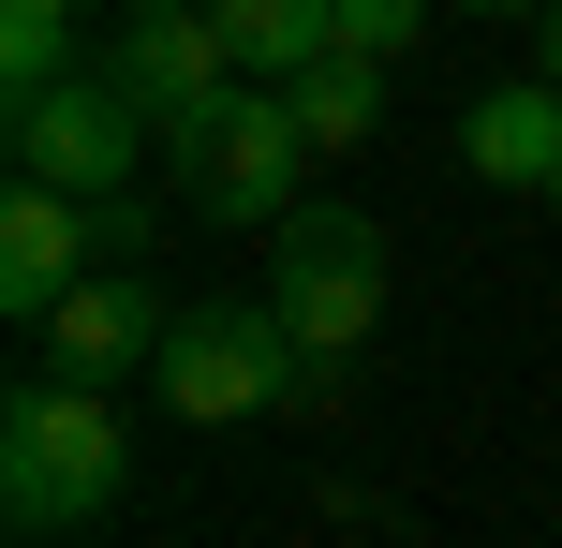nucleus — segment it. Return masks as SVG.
<instances>
[{
	"mask_svg": "<svg viewBox=\"0 0 562 548\" xmlns=\"http://www.w3.org/2000/svg\"><path fill=\"white\" fill-rule=\"evenodd\" d=\"M548 208H562V178H548Z\"/></svg>",
	"mask_w": 562,
	"mask_h": 548,
	"instance_id": "f3484780",
	"label": "nucleus"
},
{
	"mask_svg": "<svg viewBox=\"0 0 562 548\" xmlns=\"http://www.w3.org/2000/svg\"><path fill=\"white\" fill-rule=\"evenodd\" d=\"M459 15H548V0H459Z\"/></svg>",
	"mask_w": 562,
	"mask_h": 548,
	"instance_id": "2eb2a0df",
	"label": "nucleus"
},
{
	"mask_svg": "<svg viewBox=\"0 0 562 548\" xmlns=\"http://www.w3.org/2000/svg\"><path fill=\"white\" fill-rule=\"evenodd\" d=\"M415 30H429V0H340V45L356 59H415Z\"/></svg>",
	"mask_w": 562,
	"mask_h": 548,
	"instance_id": "f8f14e48",
	"label": "nucleus"
},
{
	"mask_svg": "<svg viewBox=\"0 0 562 548\" xmlns=\"http://www.w3.org/2000/svg\"><path fill=\"white\" fill-rule=\"evenodd\" d=\"M134 164H148V104L119 75H45V89H15V178H45V193H134Z\"/></svg>",
	"mask_w": 562,
	"mask_h": 548,
	"instance_id": "39448f33",
	"label": "nucleus"
},
{
	"mask_svg": "<svg viewBox=\"0 0 562 548\" xmlns=\"http://www.w3.org/2000/svg\"><path fill=\"white\" fill-rule=\"evenodd\" d=\"M164 326H178V297L148 282V267H89V282L45 312V371H75V385L164 371Z\"/></svg>",
	"mask_w": 562,
	"mask_h": 548,
	"instance_id": "423d86ee",
	"label": "nucleus"
},
{
	"mask_svg": "<svg viewBox=\"0 0 562 548\" xmlns=\"http://www.w3.org/2000/svg\"><path fill=\"white\" fill-rule=\"evenodd\" d=\"M281 104H296V134H311V148H370V119H385V59L326 45L311 75H281Z\"/></svg>",
	"mask_w": 562,
	"mask_h": 548,
	"instance_id": "9b49d317",
	"label": "nucleus"
},
{
	"mask_svg": "<svg viewBox=\"0 0 562 548\" xmlns=\"http://www.w3.org/2000/svg\"><path fill=\"white\" fill-rule=\"evenodd\" d=\"M89 237H104V208H89V193H45V178H15V193H0V312H30V326H45L59 297L89 282Z\"/></svg>",
	"mask_w": 562,
	"mask_h": 548,
	"instance_id": "6e6552de",
	"label": "nucleus"
},
{
	"mask_svg": "<svg viewBox=\"0 0 562 548\" xmlns=\"http://www.w3.org/2000/svg\"><path fill=\"white\" fill-rule=\"evenodd\" d=\"M104 75L148 104V134H178V119L207 104V89H237V45H223V15H119V45H104Z\"/></svg>",
	"mask_w": 562,
	"mask_h": 548,
	"instance_id": "0eeeda50",
	"label": "nucleus"
},
{
	"mask_svg": "<svg viewBox=\"0 0 562 548\" xmlns=\"http://www.w3.org/2000/svg\"><path fill=\"white\" fill-rule=\"evenodd\" d=\"M311 385V342L281 326V297H178L164 326V415H193V430H252Z\"/></svg>",
	"mask_w": 562,
	"mask_h": 548,
	"instance_id": "7ed1b4c3",
	"label": "nucleus"
},
{
	"mask_svg": "<svg viewBox=\"0 0 562 548\" xmlns=\"http://www.w3.org/2000/svg\"><path fill=\"white\" fill-rule=\"evenodd\" d=\"M119 15H193V0H119Z\"/></svg>",
	"mask_w": 562,
	"mask_h": 548,
	"instance_id": "dca6fc26",
	"label": "nucleus"
},
{
	"mask_svg": "<svg viewBox=\"0 0 562 548\" xmlns=\"http://www.w3.org/2000/svg\"><path fill=\"white\" fill-rule=\"evenodd\" d=\"M459 164L504 178V193H548V178H562V75H504V89H474V104H459Z\"/></svg>",
	"mask_w": 562,
	"mask_h": 548,
	"instance_id": "1a4fd4ad",
	"label": "nucleus"
},
{
	"mask_svg": "<svg viewBox=\"0 0 562 548\" xmlns=\"http://www.w3.org/2000/svg\"><path fill=\"white\" fill-rule=\"evenodd\" d=\"M207 15H223V45H237V75H311V59L340 45V0H207Z\"/></svg>",
	"mask_w": 562,
	"mask_h": 548,
	"instance_id": "9d476101",
	"label": "nucleus"
},
{
	"mask_svg": "<svg viewBox=\"0 0 562 548\" xmlns=\"http://www.w3.org/2000/svg\"><path fill=\"white\" fill-rule=\"evenodd\" d=\"M267 297L311 342V371H340L370 342V312H385V223L370 208H281L267 223Z\"/></svg>",
	"mask_w": 562,
	"mask_h": 548,
	"instance_id": "20e7f679",
	"label": "nucleus"
},
{
	"mask_svg": "<svg viewBox=\"0 0 562 548\" xmlns=\"http://www.w3.org/2000/svg\"><path fill=\"white\" fill-rule=\"evenodd\" d=\"M164 178H178V223H281L296 178H311V134H296V104L267 75H237L164 134Z\"/></svg>",
	"mask_w": 562,
	"mask_h": 548,
	"instance_id": "f03ea898",
	"label": "nucleus"
},
{
	"mask_svg": "<svg viewBox=\"0 0 562 548\" xmlns=\"http://www.w3.org/2000/svg\"><path fill=\"white\" fill-rule=\"evenodd\" d=\"M148 237H164V208H148V193H104V253H119V267H134V253H148Z\"/></svg>",
	"mask_w": 562,
	"mask_h": 548,
	"instance_id": "ddd939ff",
	"label": "nucleus"
},
{
	"mask_svg": "<svg viewBox=\"0 0 562 548\" xmlns=\"http://www.w3.org/2000/svg\"><path fill=\"white\" fill-rule=\"evenodd\" d=\"M119 474H134V445H119L104 385L30 371L15 401H0V519H15V534H89L119 504Z\"/></svg>",
	"mask_w": 562,
	"mask_h": 548,
	"instance_id": "f257e3e1",
	"label": "nucleus"
},
{
	"mask_svg": "<svg viewBox=\"0 0 562 548\" xmlns=\"http://www.w3.org/2000/svg\"><path fill=\"white\" fill-rule=\"evenodd\" d=\"M533 59H548V75H562V0H548V15H533Z\"/></svg>",
	"mask_w": 562,
	"mask_h": 548,
	"instance_id": "4468645a",
	"label": "nucleus"
}]
</instances>
